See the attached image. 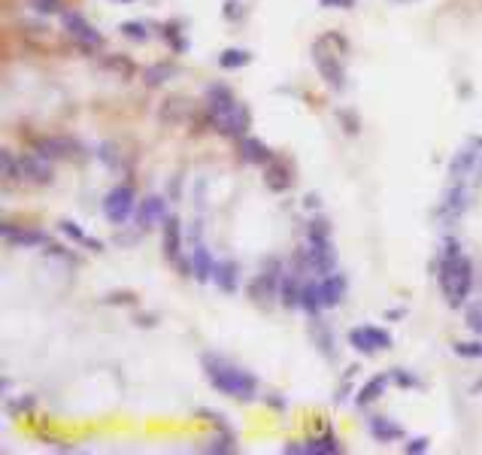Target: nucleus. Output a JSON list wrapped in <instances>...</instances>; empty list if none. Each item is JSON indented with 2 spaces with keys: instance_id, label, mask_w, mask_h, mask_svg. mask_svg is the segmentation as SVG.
Listing matches in <instances>:
<instances>
[{
  "instance_id": "23",
  "label": "nucleus",
  "mask_w": 482,
  "mask_h": 455,
  "mask_svg": "<svg viewBox=\"0 0 482 455\" xmlns=\"http://www.w3.org/2000/svg\"><path fill=\"white\" fill-rule=\"evenodd\" d=\"M191 274H195L197 283H213L216 261L209 255V249L200 246V243H195V249H191Z\"/></svg>"
},
{
  "instance_id": "52",
  "label": "nucleus",
  "mask_w": 482,
  "mask_h": 455,
  "mask_svg": "<svg viewBox=\"0 0 482 455\" xmlns=\"http://www.w3.org/2000/svg\"><path fill=\"white\" fill-rule=\"evenodd\" d=\"M404 316H407V310H404V307H398V310H389V313H385V319H391V322H394V319H404Z\"/></svg>"
},
{
  "instance_id": "35",
  "label": "nucleus",
  "mask_w": 482,
  "mask_h": 455,
  "mask_svg": "<svg viewBox=\"0 0 482 455\" xmlns=\"http://www.w3.org/2000/svg\"><path fill=\"white\" fill-rule=\"evenodd\" d=\"M103 67H107V70H112V73H119V80H130V76L137 73L134 61H130V58H125V55L107 58V61H103Z\"/></svg>"
},
{
  "instance_id": "32",
  "label": "nucleus",
  "mask_w": 482,
  "mask_h": 455,
  "mask_svg": "<svg viewBox=\"0 0 482 455\" xmlns=\"http://www.w3.org/2000/svg\"><path fill=\"white\" fill-rule=\"evenodd\" d=\"M0 173H3V182H22V164L10 149L0 152Z\"/></svg>"
},
{
  "instance_id": "49",
  "label": "nucleus",
  "mask_w": 482,
  "mask_h": 455,
  "mask_svg": "<svg viewBox=\"0 0 482 455\" xmlns=\"http://www.w3.org/2000/svg\"><path fill=\"white\" fill-rule=\"evenodd\" d=\"M283 452H288V455H306V446H301V443H285Z\"/></svg>"
},
{
  "instance_id": "2",
  "label": "nucleus",
  "mask_w": 482,
  "mask_h": 455,
  "mask_svg": "<svg viewBox=\"0 0 482 455\" xmlns=\"http://www.w3.org/2000/svg\"><path fill=\"white\" fill-rule=\"evenodd\" d=\"M200 364H204L206 382L218 391V395L243 401V404H246V401H255V395H258V376L249 373L246 367L227 361V358H222V355H213V352L200 355Z\"/></svg>"
},
{
  "instance_id": "18",
  "label": "nucleus",
  "mask_w": 482,
  "mask_h": 455,
  "mask_svg": "<svg viewBox=\"0 0 482 455\" xmlns=\"http://www.w3.org/2000/svg\"><path fill=\"white\" fill-rule=\"evenodd\" d=\"M476 161H479V140L470 146H464L461 152H455V158L449 161L452 182H464L467 177H473V173H476Z\"/></svg>"
},
{
  "instance_id": "8",
  "label": "nucleus",
  "mask_w": 482,
  "mask_h": 455,
  "mask_svg": "<svg viewBox=\"0 0 482 455\" xmlns=\"http://www.w3.org/2000/svg\"><path fill=\"white\" fill-rule=\"evenodd\" d=\"M349 346L361 355H376V352H382V349H391L394 337H391V331H385V328L361 325V328L349 331Z\"/></svg>"
},
{
  "instance_id": "1",
  "label": "nucleus",
  "mask_w": 482,
  "mask_h": 455,
  "mask_svg": "<svg viewBox=\"0 0 482 455\" xmlns=\"http://www.w3.org/2000/svg\"><path fill=\"white\" fill-rule=\"evenodd\" d=\"M437 283L449 307H464V301L473 292V261L461 252L458 240H446L437 258Z\"/></svg>"
},
{
  "instance_id": "44",
  "label": "nucleus",
  "mask_w": 482,
  "mask_h": 455,
  "mask_svg": "<svg viewBox=\"0 0 482 455\" xmlns=\"http://www.w3.org/2000/svg\"><path fill=\"white\" fill-rule=\"evenodd\" d=\"M337 119L343 121V130H346V134H358V130H361V119H358L352 110H337Z\"/></svg>"
},
{
  "instance_id": "34",
  "label": "nucleus",
  "mask_w": 482,
  "mask_h": 455,
  "mask_svg": "<svg viewBox=\"0 0 482 455\" xmlns=\"http://www.w3.org/2000/svg\"><path fill=\"white\" fill-rule=\"evenodd\" d=\"M161 37L170 43V49L176 52V55H179V52H186V49H188V40L182 37V31H179V24H176V22H167V24H164V28H161Z\"/></svg>"
},
{
  "instance_id": "46",
  "label": "nucleus",
  "mask_w": 482,
  "mask_h": 455,
  "mask_svg": "<svg viewBox=\"0 0 482 455\" xmlns=\"http://www.w3.org/2000/svg\"><path fill=\"white\" fill-rule=\"evenodd\" d=\"M107 304H137V294L134 292H112V294H107L103 297Z\"/></svg>"
},
{
  "instance_id": "21",
  "label": "nucleus",
  "mask_w": 482,
  "mask_h": 455,
  "mask_svg": "<svg viewBox=\"0 0 482 455\" xmlns=\"http://www.w3.org/2000/svg\"><path fill=\"white\" fill-rule=\"evenodd\" d=\"M240 158L249 161V164H270L276 155L270 152V146L264 143V140L246 134V137H240Z\"/></svg>"
},
{
  "instance_id": "31",
  "label": "nucleus",
  "mask_w": 482,
  "mask_h": 455,
  "mask_svg": "<svg viewBox=\"0 0 482 455\" xmlns=\"http://www.w3.org/2000/svg\"><path fill=\"white\" fill-rule=\"evenodd\" d=\"M252 64V52L249 49H225L222 55H218V67L222 70H240Z\"/></svg>"
},
{
  "instance_id": "25",
  "label": "nucleus",
  "mask_w": 482,
  "mask_h": 455,
  "mask_svg": "<svg viewBox=\"0 0 482 455\" xmlns=\"http://www.w3.org/2000/svg\"><path fill=\"white\" fill-rule=\"evenodd\" d=\"M310 337H312V343L319 346V352L325 355V358H337L334 334L328 331V325L322 322V316H310Z\"/></svg>"
},
{
  "instance_id": "5",
  "label": "nucleus",
  "mask_w": 482,
  "mask_h": 455,
  "mask_svg": "<svg viewBox=\"0 0 482 455\" xmlns=\"http://www.w3.org/2000/svg\"><path fill=\"white\" fill-rule=\"evenodd\" d=\"M61 24H64V31H67V37L76 43L79 49L85 52V55H94V52H100L103 49V33L94 28V24L85 19L82 13H76V10H64L61 13Z\"/></svg>"
},
{
  "instance_id": "48",
  "label": "nucleus",
  "mask_w": 482,
  "mask_h": 455,
  "mask_svg": "<svg viewBox=\"0 0 482 455\" xmlns=\"http://www.w3.org/2000/svg\"><path fill=\"white\" fill-rule=\"evenodd\" d=\"M358 0H319L322 10H352Z\"/></svg>"
},
{
  "instance_id": "15",
  "label": "nucleus",
  "mask_w": 482,
  "mask_h": 455,
  "mask_svg": "<svg viewBox=\"0 0 482 455\" xmlns=\"http://www.w3.org/2000/svg\"><path fill=\"white\" fill-rule=\"evenodd\" d=\"M37 152L46 155V158L52 161H61V158H79L82 155V146L76 143L73 137H43L37 143Z\"/></svg>"
},
{
  "instance_id": "9",
  "label": "nucleus",
  "mask_w": 482,
  "mask_h": 455,
  "mask_svg": "<svg viewBox=\"0 0 482 455\" xmlns=\"http://www.w3.org/2000/svg\"><path fill=\"white\" fill-rule=\"evenodd\" d=\"M470 191H467V186L464 182H452V188L446 191L443 195V200H440V207H437V222H440L443 228H449V225H455L458 218L464 216V209H467V204H470Z\"/></svg>"
},
{
  "instance_id": "13",
  "label": "nucleus",
  "mask_w": 482,
  "mask_h": 455,
  "mask_svg": "<svg viewBox=\"0 0 482 455\" xmlns=\"http://www.w3.org/2000/svg\"><path fill=\"white\" fill-rule=\"evenodd\" d=\"M0 234L3 240L15 249H37V246H46L49 243V234L46 231H33V228H15L13 222H3L0 225Z\"/></svg>"
},
{
  "instance_id": "45",
  "label": "nucleus",
  "mask_w": 482,
  "mask_h": 455,
  "mask_svg": "<svg viewBox=\"0 0 482 455\" xmlns=\"http://www.w3.org/2000/svg\"><path fill=\"white\" fill-rule=\"evenodd\" d=\"M428 449H431V440H428V437H413V440L404 443V452L407 455H422Z\"/></svg>"
},
{
  "instance_id": "36",
  "label": "nucleus",
  "mask_w": 482,
  "mask_h": 455,
  "mask_svg": "<svg viewBox=\"0 0 482 455\" xmlns=\"http://www.w3.org/2000/svg\"><path fill=\"white\" fill-rule=\"evenodd\" d=\"M119 31H121V37H128V40H134V43H146L149 40V28H146L143 22H121Z\"/></svg>"
},
{
  "instance_id": "55",
  "label": "nucleus",
  "mask_w": 482,
  "mask_h": 455,
  "mask_svg": "<svg viewBox=\"0 0 482 455\" xmlns=\"http://www.w3.org/2000/svg\"><path fill=\"white\" fill-rule=\"evenodd\" d=\"M476 391H482V380H479V382H476Z\"/></svg>"
},
{
  "instance_id": "17",
  "label": "nucleus",
  "mask_w": 482,
  "mask_h": 455,
  "mask_svg": "<svg viewBox=\"0 0 482 455\" xmlns=\"http://www.w3.org/2000/svg\"><path fill=\"white\" fill-rule=\"evenodd\" d=\"M191 112H195V107H191L188 98L170 94V98H164L161 107H158V119H161L164 125H182V121L191 119Z\"/></svg>"
},
{
  "instance_id": "30",
  "label": "nucleus",
  "mask_w": 482,
  "mask_h": 455,
  "mask_svg": "<svg viewBox=\"0 0 482 455\" xmlns=\"http://www.w3.org/2000/svg\"><path fill=\"white\" fill-rule=\"evenodd\" d=\"M94 155H98V158H100L103 164H107L110 170H125V167H128L125 155H121V149H119L116 143H100V146H98V152H94Z\"/></svg>"
},
{
  "instance_id": "40",
  "label": "nucleus",
  "mask_w": 482,
  "mask_h": 455,
  "mask_svg": "<svg viewBox=\"0 0 482 455\" xmlns=\"http://www.w3.org/2000/svg\"><path fill=\"white\" fill-rule=\"evenodd\" d=\"M58 231L64 234L67 240H73V243H85V237H89V234H85L82 228L73 222V218H61V222H58Z\"/></svg>"
},
{
  "instance_id": "26",
  "label": "nucleus",
  "mask_w": 482,
  "mask_h": 455,
  "mask_svg": "<svg viewBox=\"0 0 482 455\" xmlns=\"http://www.w3.org/2000/svg\"><path fill=\"white\" fill-rule=\"evenodd\" d=\"M301 310L306 316H322V292H319V279L315 276H306L303 285H301Z\"/></svg>"
},
{
  "instance_id": "37",
  "label": "nucleus",
  "mask_w": 482,
  "mask_h": 455,
  "mask_svg": "<svg viewBox=\"0 0 482 455\" xmlns=\"http://www.w3.org/2000/svg\"><path fill=\"white\" fill-rule=\"evenodd\" d=\"M452 352L461 358H482V340H458L452 343Z\"/></svg>"
},
{
  "instance_id": "22",
  "label": "nucleus",
  "mask_w": 482,
  "mask_h": 455,
  "mask_svg": "<svg viewBox=\"0 0 482 455\" xmlns=\"http://www.w3.org/2000/svg\"><path fill=\"white\" fill-rule=\"evenodd\" d=\"M264 186L270 191H276V195H283V191L292 188V170H288L285 161L273 158L270 164H264Z\"/></svg>"
},
{
  "instance_id": "14",
  "label": "nucleus",
  "mask_w": 482,
  "mask_h": 455,
  "mask_svg": "<svg viewBox=\"0 0 482 455\" xmlns=\"http://www.w3.org/2000/svg\"><path fill=\"white\" fill-rule=\"evenodd\" d=\"M161 246H164V258L170 264H179L182 261V222L179 216H167L161 225Z\"/></svg>"
},
{
  "instance_id": "3",
  "label": "nucleus",
  "mask_w": 482,
  "mask_h": 455,
  "mask_svg": "<svg viewBox=\"0 0 482 455\" xmlns=\"http://www.w3.org/2000/svg\"><path fill=\"white\" fill-rule=\"evenodd\" d=\"M206 116H209V125H213L218 134L225 137H246V130L252 125V112L243 100L234 98V91L227 85H209L206 89Z\"/></svg>"
},
{
  "instance_id": "24",
  "label": "nucleus",
  "mask_w": 482,
  "mask_h": 455,
  "mask_svg": "<svg viewBox=\"0 0 482 455\" xmlns=\"http://www.w3.org/2000/svg\"><path fill=\"white\" fill-rule=\"evenodd\" d=\"M389 382H391V373H376V376H370V380H367L364 386L358 389L355 404L358 407H367V404H373V401H379L385 395V389H389Z\"/></svg>"
},
{
  "instance_id": "4",
  "label": "nucleus",
  "mask_w": 482,
  "mask_h": 455,
  "mask_svg": "<svg viewBox=\"0 0 482 455\" xmlns=\"http://www.w3.org/2000/svg\"><path fill=\"white\" fill-rule=\"evenodd\" d=\"M312 64L319 70V76L325 80L328 89L346 91V55H349V43L340 33H322L312 40Z\"/></svg>"
},
{
  "instance_id": "28",
  "label": "nucleus",
  "mask_w": 482,
  "mask_h": 455,
  "mask_svg": "<svg viewBox=\"0 0 482 455\" xmlns=\"http://www.w3.org/2000/svg\"><path fill=\"white\" fill-rule=\"evenodd\" d=\"M236 449H240V446H236V434L231 428H218L204 446V452H213V455H231Z\"/></svg>"
},
{
  "instance_id": "7",
  "label": "nucleus",
  "mask_w": 482,
  "mask_h": 455,
  "mask_svg": "<svg viewBox=\"0 0 482 455\" xmlns=\"http://www.w3.org/2000/svg\"><path fill=\"white\" fill-rule=\"evenodd\" d=\"M134 213H137V191L130 188L128 182L112 186L107 195H103V216H107L112 225H125Z\"/></svg>"
},
{
  "instance_id": "38",
  "label": "nucleus",
  "mask_w": 482,
  "mask_h": 455,
  "mask_svg": "<svg viewBox=\"0 0 482 455\" xmlns=\"http://www.w3.org/2000/svg\"><path fill=\"white\" fill-rule=\"evenodd\" d=\"M33 404H37V398L33 395H22V398H13V401H6V413L10 416H24V413H31Z\"/></svg>"
},
{
  "instance_id": "56",
  "label": "nucleus",
  "mask_w": 482,
  "mask_h": 455,
  "mask_svg": "<svg viewBox=\"0 0 482 455\" xmlns=\"http://www.w3.org/2000/svg\"><path fill=\"white\" fill-rule=\"evenodd\" d=\"M398 3H409V0H398Z\"/></svg>"
},
{
  "instance_id": "27",
  "label": "nucleus",
  "mask_w": 482,
  "mask_h": 455,
  "mask_svg": "<svg viewBox=\"0 0 482 455\" xmlns=\"http://www.w3.org/2000/svg\"><path fill=\"white\" fill-rule=\"evenodd\" d=\"M173 76H179V67L173 64V61H155V64H149L143 70V82L149 85V89H158V85L170 82Z\"/></svg>"
},
{
  "instance_id": "47",
  "label": "nucleus",
  "mask_w": 482,
  "mask_h": 455,
  "mask_svg": "<svg viewBox=\"0 0 482 455\" xmlns=\"http://www.w3.org/2000/svg\"><path fill=\"white\" fill-rule=\"evenodd\" d=\"M197 416H200V419H206V422H213L216 428H227L225 416H222V413H216V410H206V407H204V410H197Z\"/></svg>"
},
{
  "instance_id": "43",
  "label": "nucleus",
  "mask_w": 482,
  "mask_h": 455,
  "mask_svg": "<svg viewBox=\"0 0 482 455\" xmlns=\"http://www.w3.org/2000/svg\"><path fill=\"white\" fill-rule=\"evenodd\" d=\"M467 328L473 331V334L482 337V301H476V304H470V307H467Z\"/></svg>"
},
{
  "instance_id": "54",
  "label": "nucleus",
  "mask_w": 482,
  "mask_h": 455,
  "mask_svg": "<svg viewBox=\"0 0 482 455\" xmlns=\"http://www.w3.org/2000/svg\"><path fill=\"white\" fill-rule=\"evenodd\" d=\"M112 3H134V0H112Z\"/></svg>"
},
{
  "instance_id": "10",
  "label": "nucleus",
  "mask_w": 482,
  "mask_h": 455,
  "mask_svg": "<svg viewBox=\"0 0 482 455\" xmlns=\"http://www.w3.org/2000/svg\"><path fill=\"white\" fill-rule=\"evenodd\" d=\"M306 261H310V270L315 276H328L337 270V249L331 240H306Z\"/></svg>"
},
{
  "instance_id": "6",
  "label": "nucleus",
  "mask_w": 482,
  "mask_h": 455,
  "mask_svg": "<svg viewBox=\"0 0 482 455\" xmlns=\"http://www.w3.org/2000/svg\"><path fill=\"white\" fill-rule=\"evenodd\" d=\"M283 270L285 264L279 258H267L264 267H261V274L252 279L249 285V297L261 307H270L273 304V297H279V283H283Z\"/></svg>"
},
{
  "instance_id": "19",
  "label": "nucleus",
  "mask_w": 482,
  "mask_h": 455,
  "mask_svg": "<svg viewBox=\"0 0 482 455\" xmlns=\"http://www.w3.org/2000/svg\"><path fill=\"white\" fill-rule=\"evenodd\" d=\"M213 283H216L218 292H225V294H236V288H240V264H236L234 258H222V261H216Z\"/></svg>"
},
{
  "instance_id": "51",
  "label": "nucleus",
  "mask_w": 482,
  "mask_h": 455,
  "mask_svg": "<svg viewBox=\"0 0 482 455\" xmlns=\"http://www.w3.org/2000/svg\"><path fill=\"white\" fill-rule=\"evenodd\" d=\"M134 322H137V325H143V328H152L155 325V316H149V313H146V316H137Z\"/></svg>"
},
{
  "instance_id": "41",
  "label": "nucleus",
  "mask_w": 482,
  "mask_h": 455,
  "mask_svg": "<svg viewBox=\"0 0 482 455\" xmlns=\"http://www.w3.org/2000/svg\"><path fill=\"white\" fill-rule=\"evenodd\" d=\"M31 6L43 15H61L64 13V0H31Z\"/></svg>"
},
{
  "instance_id": "11",
  "label": "nucleus",
  "mask_w": 482,
  "mask_h": 455,
  "mask_svg": "<svg viewBox=\"0 0 482 455\" xmlns=\"http://www.w3.org/2000/svg\"><path fill=\"white\" fill-rule=\"evenodd\" d=\"M167 197L161 195H149L137 204V213H134V222H137V231L143 228V231H149V228L155 225H164V218H167Z\"/></svg>"
},
{
  "instance_id": "20",
  "label": "nucleus",
  "mask_w": 482,
  "mask_h": 455,
  "mask_svg": "<svg viewBox=\"0 0 482 455\" xmlns=\"http://www.w3.org/2000/svg\"><path fill=\"white\" fill-rule=\"evenodd\" d=\"M367 431H370V437L376 443H398V440H404V428L394 422V419H389V416H373L370 422H367Z\"/></svg>"
},
{
  "instance_id": "50",
  "label": "nucleus",
  "mask_w": 482,
  "mask_h": 455,
  "mask_svg": "<svg viewBox=\"0 0 482 455\" xmlns=\"http://www.w3.org/2000/svg\"><path fill=\"white\" fill-rule=\"evenodd\" d=\"M82 246H89L91 252H103V243H100L98 237H85V243H82Z\"/></svg>"
},
{
  "instance_id": "29",
  "label": "nucleus",
  "mask_w": 482,
  "mask_h": 455,
  "mask_svg": "<svg viewBox=\"0 0 482 455\" xmlns=\"http://www.w3.org/2000/svg\"><path fill=\"white\" fill-rule=\"evenodd\" d=\"M303 446H306V455H340V452H343V443H340L337 434L310 437Z\"/></svg>"
},
{
  "instance_id": "39",
  "label": "nucleus",
  "mask_w": 482,
  "mask_h": 455,
  "mask_svg": "<svg viewBox=\"0 0 482 455\" xmlns=\"http://www.w3.org/2000/svg\"><path fill=\"white\" fill-rule=\"evenodd\" d=\"M391 382L394 386H400V389H422V380H419L416 373H409V371H400V367H394L391 371Z\"/></svg>"
},
{
  "instance_id": "16",
  "label": "nucleus",
  "mask_w": 482,
  "mask_h": 455,
  "mask_svg": "<svg viewBox=\"0 0 482 455\" xmlns=\"http://www.w3.org/2000/svg\"><path fill=\"white\" fill-rule=\"evenodd\" d=\"M346 288H349V279L340 274V270H334V274H328V276H322L319 279L322 307H325V310L340 307V304H343V297H346Z\"/></svg>"
},
{
  "instance_id": "42",
  "label": "nucleus",
  "mask_w": 482,
  "mask_h": 455,
  "mask_svg": "<svg viewBox=\"0 0 482 455\" xmlns=\"http://www.w3.org/2000/svg\"><path fill=\"white\" fill-rule=\"evenodd\" d=\"M222 15H225L227 22H240V19H246V6H243L240 0H225Z\"/></svg>"
},
{
  "instance_id": "53",
  "label": "nucleus",
  "mask_w": 482,
  "mask_h": 455,
  "mask_svg": "<svg viewBox=\"0 0 482 455\" xmlns=\"http://www.w3.org/2000/svg\"><path fill=\"white\" fill-rule=\"evenodd\" d=\"M303 207H306V209H310V207H319V197H315V195H306V197H303Z\"/></svg>"
},
{
  "instance_id": "33",
  "label": "nucleus",
  "mask_w": 482,
  "mask_h": 455,
  "mask_svg": "<svg viewBox=\"0 0 482 455\" xmlns=\"http://www.w3.org/2000/svg\"><path fill=\"white\" fill-rule=\"evenodd\" d=\"M306 240H331V222L325 216H312L306 222Z\"/></svg>"
},
{
  "instance_id": "12",
  "label": "nucleus",
  "mask_w": 482,
  "mask_h": 455,
  "mask_svg": "<svg viewBox=\"0 0 482 455\" xmlns=\"http://www.w3.org/2000/svg\"><path fill=\"white\" fill-rule=\"evenodd\" d=\"M52 158L46 155L33 152V155H19V164H22V182H31V186H49L52 182Z\"/></svg>"
}]
</instances>
